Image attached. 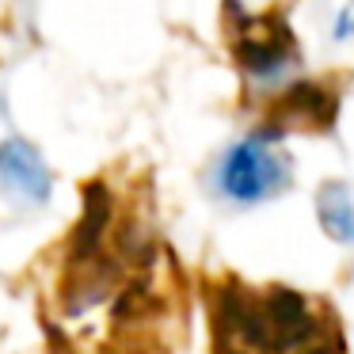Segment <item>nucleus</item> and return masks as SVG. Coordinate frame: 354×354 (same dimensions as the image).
Segmentation results:
<instances>
[{
  "instance_id": "nucleus-8",
  "label": "nucleus",
  "mask_w": 354,
  "mask_h": 354,
  "mask_svg": "<svg viewBox=\"0 0 354 354\" xmlns=\"http://www.w3.org/2000/svg\"><path fill=\"white\" fill-rule=\"evenodd\" d=\"M346 31L354 35V0L343 8V16H339V35H346Z\"/></svg>"
},
{
  "instance_id": "nucleus-4",
  "label": "nucleus",
  "mask_w": 354,
  "mask_h": 354,
  "mask_svg": "<svg viewBox=\"0 0 354 354\" xmlns=\"http://www.w3.org/2000/svg\"><path fill=\"white\" fill-rule=\"evenodd\" d=\"M346 92V73L331 69L324 77H297L290 84H282L278 92L263 95L255 107V141L274 145L286 133H328L339 118Z\"/></svg>"
},
{
  "instance_id": "nucleus-3",
  "label": "nucleus",
  "mask_w": 354,
  "mask_h": 354,
  "mask_svg": "<svg viewBox=\"0 0 354 354\" xmlns=\"http://www.w3.org/2000/svg\"><path fill=\"white\" fill-rule=\"evenodd\" d=\"M221 35L232 65L240 73V103L252 107L263 95L278 92L282 84L297 80L301 69V46L297 31L290 24L286 0L270 4L263 12L244 8L240 0L221 4Z\"/></svg>"
},
{
  "instance_id": "nucleus-2",
  "label": "nucleus",
  "mask_w": 354,
  "mask_h": 354,
  "mask_svg": "<svg viewBox=\"0 0 354 354\" xmlns=\"http://www.w3.org/2000/svg\"><path fill=\"white\" fill-rule=\"evenodd\" d=\"M209 354H346V324L331 297L236 270L202 274Z\"/></svg>"
},
{
  "instance_id": "nucleus-7",
  "label": "nucleus",
  "mask_w": 354,
  "mask_h": 354,
  "mask_svg": "<svg viewBox=\"0 0 354 354\" xmlns=\"http://www.w3.org/2000/svg\"><path fill=\"white\" fill-rule=\"evenodd\" d=\"M316 214H320V225L328 236L335 240H351L354 236V206H351V194L339 179L324 183L316 191Z\"/></svg>"
},
{
  "instance_id": "nucleus-1",
  "label": "nucleus",
  "mask_w": 354,
  "mask_h": 354,
  "mask_svg": "<svg viewBox=\"0 0 354 354\" xmlns=\"http://www.w3.org/2000/svg\"><path fill=\"white\" fill-rule=\"evenodd\" d=\"M191 286L156 229L149 179L84 183V209L62 244L50 328L92 354H171L187 339Z\"/></svg>"
},
{
  "instance_id": "nucleus-5",
  "label": "nucleus",
  "mask_w": 354,
  "mask_h": 354,
  "mask_svg": "<svg viewBox=\"0 0 354 354\" xmlns=\"http://www.w3.org/2000/svg\"><path fill=\"white\" fill-rule=\"evenodd\" d=\"M290 156L278 153L267 141H240L225 153L221 168H217V187H221L225 198L232 202H263L282 194L293 183V168Z\"/></svg>"
},
{
  "instance_id": "nucleus-6",
  "label": "nucleus",
  "mask_w": 354,
  "mask_h": 354,
  "mask_svg": "<svg viewBox=\"0 0 354 354\" xmlns=\"http://www.w3.org/2000/svg\"><path fill=\"white\" fill-rule=\"evenodd\" d=\"M50 187H54L50 168L31 141H24V138L0 141V191H8L12 198L42 206L50 198Z\"/></svg>"
}]
</instances>
